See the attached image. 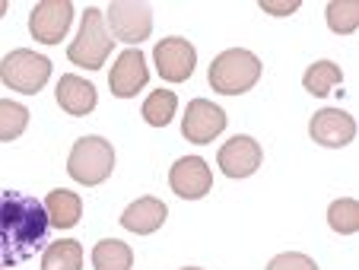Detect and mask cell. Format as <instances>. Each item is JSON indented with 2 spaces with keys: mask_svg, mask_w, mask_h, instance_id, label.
<instances>
[{
  "mask_svg": "<svg viewBox=\"0 0 359 270\" xmlns=\"http://www.w3.org/2000/svg\"><path fill=\"white\" fill-rule=\"evenodd\" d=\"M165 216H169V207L159 197H140L121 213V226L137 236H149L165 223Z\"/></svg>",
  "mask_w": 359,
  "mask_h": 270,
  "instance_id": "cell-15",
  "label": "cell"
},
{
  "mask_svg": "<svg viewBox=\"0 0 359 270\" xmlns=\"http://www.w3.org/2000/svg\"><path fill=\"white\" fill-rule=\"evenodd\" d=\"M340 83H344V70H340L334 61H315L312 67L305 70V76H302L305 93L318 95V99L331 95V89L340 86Z\"/></svg>",
  "mask_w": 359,
  "mask_h": 270,
  "instance_id": "cell-19",
  "label": "cell"
},
{
  "mask_svg": "<svg viewBox=\"0 0 359 270\" xmlns=\"http://www.w3.org/2000/svg\"><path fill=\"white\" fill-rule=\"evenodd\" d=\"M109 32L115 41L140 45L153 32V10L137 0H115L109 7Z\"/></svg>",
  "mask_w": 359,
  "mask_h": 270,
  "instance_id": "cell-6",
  "label": "cell"
},
{
  "mask_svg": "<svg viewBox=\"0 0 359 270\" xmlns=\"http://www.w3.org/2000/svg\"><path fill=\"white\" fill-rule=\"evenodd\" d=\"M93 267L95 270H130L134 267V251L130 245L118 238H102L93 248Z\"/></svg>",
  "mask_w": 359,
  "mask_h": 270,
  "instance_id": "cell-17",
  "label": "cell"
},
{
  "mask_svg": "<svg viewBox=\"0 0 359 270\" xmlns=\"http://www.w3.org/2000/svg\"><path fill=\"white\" fill-rule=\"evenodd\" d=\"M261 159H264V149L255 137H229V140L219 147L217 153V162L219 169H223L226 178H248L261 169Z\"/></svg>",
  "mask_w": 359,
  "mask_h": 270,
  "instance_id": "cell-10",
  "label": "cell"
},
{
  "mask_svg": "<svg viewBox=\"0 0 359 270\" xmlns=\"http://www.w3.org/2000/svg\"><path fill=\"white\" fill-rule=\"evenodd\" d=\"M309 134L318 147H346L356 137V121L340 108H321L309 124Z\"/></svg>",
  "mask_w": 359,
  "mask_h": 270,
  "instance_id": "cell-13",
  "label": "cell"
},
{
  "mask_svg": "<svg viewBox=\"0 0 359 270\" xmlns=\"http://www.w3.org/2000/svg\"><path fill=\"white\" fill-rule=\"evenodd\" d=\"M111 169H115V147L105 137H80L74 143L67 159V175L74 182L95 188L111 175Z\"/></svg>",
  "mask_w": 359,
  "mask_h": 270,
  "instance_id": "cell-4",
  "label": "cell"
},
{
  "mask_svg": "<svg viewBox=\"0 0 359 270\" xmlns=\"http://www.w3.org/2000/svg\"><path fill=\"white\" fill-rule=\"evenodd\" d=\"M175 108H178V95L172 89H153L143 102L140 115L149 128H165V124L175 118Z\"/></svg>",
  "mask_w": 359,
  "mask_h": 270,
  "instance_id": "cell-18",
  "label": "cell"
},
{
  "mask_svg": "<svg viewBox=\"0 0 359 270\" xmlns=\"http://www.w3.org/2000/svg\"><path fill=\"white\" fill-rule=\"evenodd\" d=\"M70 22H74V4L70 0H41L32 7L29 32L39 45H57V41H64Z\"/></svg>",
  "mask_w": 359,
  "mask_h": 270,
  "instance_id": "cell-8",
  "label": "cell"
},
{
  "mask_svg": "<svg viewBox=\"0 0 359 270\" xmlns=\"http://www.w3.org/2000/svg\"><path fill=\"white\" fill-rule=\"evenodd\" d=\"M45 210H48V220H51V226H57V229H70V226L80 223L83 201H80V194H74V191L55 188L51 194L45 197Z\"/></svg>",
  "mask_w": 359,
  "mask_h": 270,
  "instance_id": "cell-16",
  "label": "cell"
},
{
  "mask_svg": "<svg viewBox=\"0 0 359 270\" xmlns=\"http://www.w3.org/2000/svg\"><path fill=\"white\" fill-rule=\"evenodd\" d=\"M153 64H156V74L169 83H184L197 67V51L188 39L182 35H169L153 48Z\"/></svg>",
  "mask_w": 359,
  "mask_h": 270,
  "instance_id": "cell-9",
  "label": "cell"
},
{
  "mask_svg": "<svg viewBox=\"0 0 359 270\" xmlns=\"http://www.w3.org/2000/svg\"><path fill=\"white\" fill-rule=\"evenodd\" d=\"M57 105L67 112V115L74 118H83L89 115L95 108V102H99V95H95V86L89 80H83V76L76 74H67L57 80Z\"/></svg>",
  "mask_w": 359,
  "mask_h": 270,
  "instance_id": "cell-14",
  "label": "cell"
},
{
  "mask_svg": "<svg viewBox=\"0 0 359 270\" xmlns=\"http://www.w3.org/2000/svg\"><path fill=\"white\" fill-rule=\"evenodd\" d=\"M327 26L337 35H350L359 26V4L356 0H334L327 4Z\"/></svg>",
  "mask_w": 359,
  "mask_h": 270,
  "instance_id": "cell-23",
  "label": "cell"
},
{
  "mask_svg": "<svg viewBox=\"0 0 359 270\" xmlns=\"http://www.w3.org/2000/svg\"><path fill=\"white\" fill-rule=\"evenodd\" d=\"M223 130H226V112L217 102H207V99L188 102L184 118H182L184 140L194 143V147H207V143H213Z\"/></svg>",
  "mask_w": 359,
  "mask_h": 270,
  "instance_id": "cell-7",
  "label": "cell"
},
{
  "mask_svg": "<svg viewBox=\"0 0 359 270\" xmlns=\"http://www.w3.org/2000/svg\"><path fill=\"white\" fill-rule=\"evenodd\" d=\"M267 270H318V264L309 255H299V251H286V255H277Z\"/></svg>",
  "mask_w": 359,
  "mask_h": 270,
  "instance_id": "cell-24",
  "label": "cell"
},
{
  "mask_svg": "<svg viewBox=\"0 0 359 270\" xmlns=\"http://www.w3.org/2000/svg\"><path fill=\"white\" fill-rule=\"evenodd\" d=\"M29 128V112L26 105L13 99H0V143L20 140Z\"/></svg>",
  "mask_w": 359,
  "mask_h": 270,
  "instance_id": "cell-21",
  "label": "cell"
},
{
  "mask_svg": "<svg viewBox=\"0 0 359 270\" xmlns=\"http://www.w3.org/2000/svg\"><path fill=\"white\" fill-rule=\"evenodd\" d=\"M48 210L20 191H0V270L35 257L48 242Z\"/></svg>",
  "mask_w": 359,
  "mask_h": 270,
  "instance_id": "cell-1",
  "label": "cell"
},
{
  "mask_svg": "<svg viewBox=\"0 0 359 270\" xmlns=\"http://www.w3.org/2000/svg\"><path fill=\"white\" fill-rule=\"evenodd\" d=\"M51 67H55L51 58H45L39 51H29V48H16V51H10L0 61V80L7 83L13 93L35 95L51 80Z\"/></svg>",
  "mask_w": 359,
  "mask_h": 270,
  "instance_id": "cell-5",
  "label": "cell"
},
{
  "mask_svg": "<svg viewBox=\"0 0 359 270\" xmlns=\"http://www.w3.org/2000/svg\"><path fill=\"white\" fill-rule=\"evenodd\" d=\"M261 80V61L248 48H229L210 64V86L219 95H242Z\"/></svg>",
  "mask_w": 359,
  "mask_h": 270,
  "instance_id": "cell-2",
  "label": "cell"
},
{
  "mask_svg": "<svg viewBox=\"0 0 359 270\" xmlns=\"http://www.w3.org/2000/svg\"><path fill=\"white\" fill-rule=\"evenodd\" d=\"M7 13V0H0V16Z\"/></svg>",
  "mask_w": 359,
  "mask_h": 270,
  "instance_id": "cell-26",
  "label": "cell"
},
{
  "mask_svg": "<svg viewBox=\"0 0 359 270\" xmlns=\"http://www.w3.org/2000/svg\"><path fill=\"white\" fill-rule=\"evenodd\" d=\"M327 223H331L334 232L340 236H353L359 229V203L353 197H340L327 207Z\"/></svg>",
  "mask_w": 359,
  "mask_h": 270,
  "instance_id": "cell-22",
  "label": "cell"
},
{
  "mask_svg": "<svg viewBox=\"0 0 359 270\" xmlns=\"http://www.w3.org/2000/svg\"><path fill=\"white\" fill-rule=\"evenodd\" d=\"M41 270H83V245L74 238H57L41 257Z\"/></svg>",
  "mask_w": 359,
  "mask_h": 270,
  "instance_id": "cell-20",
  "label": "cell"
},
{
  "mask_svg": "<svg viewBox=\"0 0 359 270\" xmlns=\"http://www.w3.org/2000/svg\"><path fill=\"white\" fill-rule=\"evenodd\" d=\"M147 80H149V67H147V58H143L140 48H128L109 74L111 95H118V99H134L147 86Z\"/></svg>",
  "mask_w": 359,
  "mask_h": 270,
  "instance_id": "cell-12",
  "label": "cell"
},
{
  "mask_svg": "<svg viewBox=\"0 0 359 270\" xmlns=\"http://www.w3.org/2000/svg\"><path fill=\"white\" fill-rule=\"evenodd\" d=\"M169 184L184 201H201L213 188V172L207 166V159H201V156H182L169 169Z\"/></svg>",
  "mask_w": 359,
  "mask_h": 270,
  "instance_id": "cell-11",
  "label": "cell"
},
{
  "mask_svg": "<svg viewBox=\"0 0 359 270\" xmlns=\"http://www.w3.org/2000/svg\"><path fill=\"white\" fill-rule=\"evenodd\" d=\"M111 48H115V39H111L105 20H102V10L89 7L86 13H83L76 41H70V48H67L70 64L83 67V70H102L105 58L111 54Z\"/></svg>",
  "mask_w": 359,
  "mask_h": 270,
  "instance_id": "cell-3",
  "label": "cell"
},
{
  "mask_svg": "<svg viewBox=\"0 0 359 270\" xmlns=\"http://www.w3.org/2000/svg\"><path fill=\"white\" fill-rule=\"evenodd\" d=\"M261 7L267 10V13H277V16H283V13H292V10H299V4L292 0V4H271V0H264Z\"/></svg>",
  "mask_w": 359,
  "mask_h": 270,
  "instance_id": "cell-25",
  "label": "cell"
},
{
  "mask_svg": "<svg viewBox=\"0 0 359 270\" xmlns=\"http://www.w3.org/2000/svg\"><path fill=\"white\" fill-rule=\"evenodd\" d=\"M184 270H201V267H184Z\"/></svg>",
  "mask_w": 359,
  "mask_h": 270,
  "instance_id": "cell-27",
  "label": "cell"
}]
</instances>
